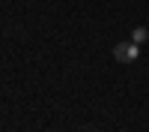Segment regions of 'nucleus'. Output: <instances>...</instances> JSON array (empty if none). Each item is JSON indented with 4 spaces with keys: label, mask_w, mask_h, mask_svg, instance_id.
I'll return each instance as SVG.
<instances>
[{
    "label": "nucleus",
    "mask_w": 149,
    "mask_h": 132,
    "mask_svg": "<svg viewBox=\"0 0 149 132\" xmlns=\"http://www.w3.org/2000/svg\"><path fill=\"white\" fill-rule=\"evenodd\" d=\"M137 54H140L137 42H119V45L113 48V57L119 60V63H134V60H137Z\"/></svg>",
    "instance_id": "f257e3e1"
},
{
    "label": "nucleus",
    "mask_w": 149,
    "mask_h": 132,
    "mask_svg": "<svg viewBox=\"0 0 149 132\" xmlns=\"http://www.w3.org/2000/svg\"><path fill=\"white\" fill-rule=\"evenodd\" d=\"M146 39H149V30H146V27H134L131 42H137V45H140V42H146Z\"/></svg>",
    "instance_id": "f03ea898"
}]
</instances>
